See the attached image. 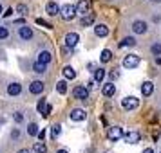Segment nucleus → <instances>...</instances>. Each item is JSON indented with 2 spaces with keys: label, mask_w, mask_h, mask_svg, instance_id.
Masks as SVG:
<instances>
[{
  "label": "nucleus",
  "mask_w": 161,
  "mask_h": 153,
  "mask_svg": "<svg viewBox=\"0 0 161 153\" xmlns=\"http://www.w3.org/2000/svg\"><path fill=\"white\" fill-rule=\"evenodd\" d=\"M130 31H132V34H136V36H143V34L148 33V22L138 18V20H134L130 23Z\"/></svg>",
  "instance_id": "f257e3e1"
},
{
  "label": "nucleus",
  "mask_w": 161,
  "mask_h": 153,
  "mask_svg": "<svg viewBox=\"0 0 161 153\" xmlns=\"http://www.w3.org/2000/svg\"><path fill=\"white\" fill-rule=\"evenodd\" d=\"M60 16H62L65 22H71V20H74V18L78 16V9H76L74 4H64V6H62V13H60Z\"/></svg>",
  "instance_id": "f03ea898"
},
{
  "label": "nucleus",
  "mask_w": 161,
  "mask_h": 153,
  "mask_svg": "<svg viewBox=\"0 0 161 153\" xmlns=\"http://www.w3.org/2000/svg\"><path fill=\"white\" fill-rule=\"evenodd\" d=\"M139 63H141V58H139L138 54H127L121 61V67L123 69H129V70H134V69H138Z\"/></svg>",
  "instance_id": "7ed1b4c3"
},
{
  "label": "nucleus",
  "mask_w": 161,
  "mask_h": 153,
  "mask_svg": "<svg viewBox=\"0 0 161 153\" xmlns=\"http://www.w3.org/2000/svg\"><path fill=\"white\" fill-rule=\"evenodd\" d=\"M16 34H18V38H20L22 42H31V40L35 38V31H33V27H29L27 23H24V25L18 27Z\"/></svg>",
  "instance_id": "20e7f679"
},
{
  "label": "nucleus",
  "mask_w": 161,
  "mask_h": 153,
  "mask_svg": "<svg viewBox=\"0 0 161 153\" xmlns=\"http://www.w3.org/2000/svg\"><path fill=\"white\" fill-rule=\"evenodd\" d=\"M139 106V99L138 97H134V95H127L121 99V108L127 110V112H132V110H136Z\"/></svg>",
  "instance_id": "39448f33"
},
{
  "label": "nucleus",
  "mask_w": 161,
  "mask_h": 153,
  "mask_svg": "<svg viewBox=\"0 0 161 153\" xmlns=\"http://www.w3.org/2000/svg\"><path fill=\"white\" fill-rule=\"evenodd\" d=\"M73 97L74 99H80V101L89 99V87L87 85H76L73 88Z\"/></svg>",
  "instance_id": "423d86ee"
},
{
  "label": "nucleus",
  "mask_w": 161,
  "mask_h": 153,
  "mask_svg": "<svg viewBox=\"0 0 161 153\" xmlns=\"http://www.w3.org/2000/svg\"><path fill=\"white\" fill-rule=\"evenodd\" d=\"M121 137H123V128L121 126H110V128H107V139L109 140L116 142Z\"/></svg>",
  "instance_id": "0eeeda50"
},
{
  "label": "nucleus",
  "mask_w": 161,
  "mask_h": 153,
  "mask_svg": "<svg viewBox=\"0 0 161 153\" xmlns=\"http://www.w3.org/2000/svg\"><path fill=\"white\" fill-rule=\"evenodd\" d=\"M6 94L9 95V97H16V95L22 94V85L18 83V81H11V83H8V87H6Z\"/></svg>",
  "instance_id": "6e6552de"
},
{
  "label": "nucleus",
  "mask_w": 161,
  "mask_h": 153,
  "mask_svg": "<svg viewBox=\"0 0 161 153\" xmlns=\"http://www.w3.org/2000/svg\"><path fill=\"white\" fill-rule=\"evenodd\" d=\"M45 90V83L42 79H35L29 83V94L33 95H40Z\"/></svg>",
  "instance_id": "1a4fd4ad"
},
{
  "label": "nucleus",
  "mask_w": 161,
  "mask_h": 153,
  "mask_svg": "<svg viewBox=\"0 0 161 153\" xmlns=\"http://www.w3.org/2000/svg\"><path fill=\"white\" fill-rule=\"evenodd\" d=\"M69 119H71L73 123H81V121L87 119V114H85V110L83 108H73L71 110V114H69Z\"/></svg>",
  "instance_id": "9d476101"
},
{
  "label": "nucleus",
  "mask_w": 161,
  "mask_h": 153,
  "mask_svg": "<svg viewBox=\"0 0 161 153\" xmlns=\"http://www.w3.org/2000/svg\"><path fill=\"white\" fill-rule=\"evenodd\" d=\"M36 110H38V114H40V115L49 117V115H51V112H53V106L45 101V99H40L38 105H36Z\"/></svg>",
  "instance_id": "9b49d317"
},
{
  "label": "nucleus",
  "mask_w": 161,
  "mask_h": 153,
  "mask_svg": "<svg viewBox=\"0 0 161 153\" xmlns=\"http://www.w3.org/2000/svg\"><path fill=\"white\" fill-rule=\"evenodd\" d=\"M36 61H40V63H45V65H49V63L53 61V52H51V51H47V49H42V51H38Z\"/></svg>",
  "instance_id": "f8f14e48"
},
{
  "label": "nucleus",
  "mask_w": 161,
  "mask_h": 153,
  "mask_svg": "<svg viewBox=\"0 0 161 153\" xmlns=\"http://www.w3.org/2000/svg\"><path fill=\"white\" fill-rule=\"evenodd\" d=\"M102 94L105 95V97H114V94H116V85H114V81L103 83L102 85Z\"/></svg>",
  "instance_id": "ddd939ff"
},
{
  "label": "nucleus",
  "mask_w": 161,
  "mask_h": 153,
  "mask_svg": "<svg viewBox=\"0 0 161 153\" xmlns=\"http://www.w3.org/2000/svg\"><path fill=\"white\" fill-rule=\"evenodd\" d=\"M92 31H94V36H98V38L109 36V27H107V23H94Z\"/></svg>",
  "instance_id": "4468645a"
},
{
  "label": "nucleus",
  "mask_w": 161,
  "mask_h": 153,
  "mask_svg": "<svg viewBox=\"0 0 161 153\" xmlns=\"http://www.w3.org/2000/svg\"><path fill=\"white\" fill-rule=\"evenodd\" d=\"M123 139L127 144H138L139 140H141V133L139 131H127L123 135Z\"/></svg>",
  "instance_id": "2eb2a0df"
},
{
  "label": "nucleus",
  "mask_w": 161,
  "mask_h": 153,
  "mask_svg": "<svg viewBox=\"0 0 161 153\" xmlns=\"http://www.w3.org/2000/svg\"><path fill=\"white\" fill-rule=\"evenodd\" d=\"M45 13L49 16H56L62 13V6H58L56 2H47V6H45Z\"/></svg>",
  "instance_id": "dca6fc26"
},
{
  "label": "nucleus",
  "mask_w": 161,
  "mask_h": 153,
  "mask_svg": "<svg viewBox=\"0 0 161 153\" xmlns=\"http://www.w3.org/2000/svg\"><path fill=\"white\" fill-rule=\"evenodd\" d=\"M78 42H80L78 33H67V34H65V45H67V47L74 49V47L78 45Z\"/></svg>",
  "instance_id": "f3484780"
},
{
  "label": "nucleus",
  "mask_w": 161,
  "mask_h": 153,
  "mask_svg": "<svg viewBox=\"0 0 161 153\" xmlns=\"http://www.w3.org/2000/svg\"><path fill=\"white\" fill-rule=\"evenodd\" d=\"M141 95L143 97H150L152 95V92H154V83L152 81H143V85H141Z\"/></svg>",
  "instance_id": "a211bd4d"
},
{
  "label": "nucleus",
  "mask_w": 161,
  "mask_h": 153,
  "mask_svg": "<svg viewBox=\"0 0 161 153\" xmlns=\"http://www.w3.org/2000/svg\"><path fill=\"white\" fill-rule=\"evenodd\" d=\"M105 76H107V70L102 69V67H98L94 72H92V79L98 83V85H103V79H105Z\"/></svg>",
  "instance_id": "6ab92c4d"
},
{
  "label": "nucleus",
  "mask_w": 161,
  "mask_h": 153,
  "mask_svg": "<svg viewBox=\"0 0 161 153\" xmlns=\"http://www.w3.org/2000/svg\"><path fill=\"white\" fill-rule=\"evenodd\" d=\"M138 45V42H136V36H125L119 43H118V47L119 49H125V47H136Z\"/></svg>",
  "instance_id": "aec40b11"
},
{
  "label": "nucleus",
  "mask_w": 161,
  "mask_h": 153,
  "mask_svg": "<svg viewBox=\"0 0 161 153\" xmlns=\"http://www.w3.org/2000/svg\"><path fill=\"white\" fill-rule=\"evenodd\" d=\"M92 23H94V13H87V15L81 16V20H80L81 27H91Z\"/></svg>",
  "instance_id": "412c9836"
},
{
  "label": "nucleus",
  "mask_w": 161,
  "mask_h": 153,
  "mask_svg": "<svg viewBox=\"0 0 161 153\" xmlns=\"http://www.w3.org/2000/svg\"><path fill=\"white\" fill-rule=\"evenodd\" d=\"M62 74H64V78H65L67 81L71 79H76V70H74L71 65H65L64 67V70H62Z\"/></svg>",
  "instance_id": "4be33fe9"
},
{
  "label": "nucleus",
  "mask_w": 161,
  "mask_h": 153,
  "mask_svg": "<svg viewBox=\"0 0 161 153\" xmlns=\"http://www.w3.org/2000/svg\"><path fill=\"white\" fill-rule=\"evenodd\" d=\"M54 90L58 92L60 95H65L67 94V79L64 78V79H60L56 85H54Z\"/></svg>",
  "instance_id": "5701e85b"
},
{
  "label": "nucleus",
  "mask_w": 161,
  "mask_h": 153,
  "mask_svg": "<svg viewBox=\"0 0 161 153\" xmlns=\"http://www.w3.org/2000/svg\"><path fill=\"white\" fill-rule=\"evenodd\" d=\"M76 9H78V15H87L89 13V2L87 0H80L78 4H76Z\"/></svg>",
  "instance_id": "b1692460"
},
{
  "label": "nucleus",
  "mask_w": 161,
  "mask_h": 153,
  "mask_svg": "<svg viewBox=\"0 0 161 153\" xmlns=\"http://www.w3.org/2000/svg\"><path fill=\"white\" fill-rule=\"evenodd\" d=\"M33 72L35 74H45L47 72V65H45V63H40V61H35V63H33Z\"/></svg>",
  "instance_id": "393cba45"
},
{
  "label": "nucleus",
  "mask_w": 161,
  "mask_h": 153,
  "mask_svg": "<svg viewBox=\"0 0 161 153\" xmlns=\"http://www.w3.org/2000/svg\"><path fill=\"white\" fill-rule=\"evenodd\" d=\"M38 131H40V128H38L36 123H29V124H27V135H31V137H36Z\"/></svg>",
  "instance_id": "a878e982"
},
{
  "label": "nucleus",
  "mask_w": 161,
  "mask_h": 153,
  "mask_svg": "<svg viewBox=\"0 0 161 153\" xmlns=\"http://www.w3.org/2000/svg\"><path fill=\"white\" fill-rule=\"evenodd\" d=\"M110 59H112V52H110L109 49H103L102 54H100V61H102V63H109Z\"/></svg>",
  "instance_id": "bb28decb"
},
{
  "label": "nucleus",
  "mask_w": 161,
  "mask_h": 153,
  "mask_svg": "<svg viewBox=\"0 0 161 153\" xmlns=\"http://www.w3.org/2000/svg\"><path fill=\"white\" fill-rule=\"evenodd\" d=\"M60 133H62V126L60 124H53L51 126V139L53 140H56L60 137Z\"/></svg>",
  "instance_id": "cd10ccee"
},
{
  "label": "nucleus",
  "mask_w": 161,
  "mask_h": 153,
  "mask_svg": "<svg viewBox=\"0 0 161 153\" xmlns=\"http://www.w3.org/2000/svg\"><path fill=\"white\" fill-rule=\"evenodd\" d=\"M150 54L152 56H161V42H154L150 45Z\"/></svg>",
  "instance_id": "c85d7f7f"
},
{
  "label": "nucleus",
  "mask_w": 161,
  "mask_h": 153,
  "mask_svg": "<svg viewBox=\"0 0 161 153\" xmlns=\"http://www.w3.org/2000/svg\"><path fill=\"white\" fill-rule=\"evenodd\" d=\"M33 151H35V153H47V148H45L44 140H40V142H35V146H33Z\"/></svg>",
  "instance_id": "c756f323"
},
{
  "label": "nucleus",
  "mask_w": 161,
  "mask_h": 153,
  "mask_svg": "<svg viewBox=\"0 0 161 153\" xmlns=\"http://www.w3.org/2000/svg\"><path fill=\"white\" fill-rule=\"evenodd\" d=\"M9 38V27L8 25H0V42Z\"/></svg>",
  "instance_id": "7c9ffc66"
},
{
  "label": "nucleus",
  "mask_w": 161,
  "mask_h": 153,
  "mask_svg": "<svg viewBox=\"0 0 161 153\" xmlns=\"http://www.w3.org/2000/svg\"><path fill=\"white\" fill-rule=\"evenodd\" d=\"M15 9H16V13H18L20 16H25V15H27V11H29V8H27L25 4H18Z\"/></svg>",
  "instance_id": "2f4dec72"
},
{
  "label": "nucleus",
  "mask_w": 161,
  "mask_h": 153,
  "mask_svg": "<svg viewBox=\"0 0 161 153\" xmlns=\"http://www.w3.org/2000/svg\"><path fill=\"white\" fill-rule=\"evenodd\" d=\"M36 23H38V25H42V27H47V29H53V23H49L47 20H44V18H36Z\"/></svg>",
  "instance_id": "473e14b6"
},
{
  "label": "nucleus",
  "mask_w": 161,
  "mask_h": 153,
  "mask_svg": "<svg viewBox=\"0 0 161 153\" xmlns=\"http://www.w3.org/2000/svg\"><path fill=\"white\" fill-rule=\"evenodd\" d=\"M13 119H15V123H16V124L24 123V115H22V112H15V115H13Z\"/></svg>",
  "instance_id": "72a5a7b5"
},
{
  "label": "nucleus",
  "mask_w": 161,
  "mask_h": 153,
  "mask_svg": "<svg viewBox=\"0 0 161 153\" xmlns=\"http://www.w3.org/2000/svg\"><path fill=\"white\" fill-rule=\"evenodd\" d=\"M13 13H16V9L9 8V9H6V11L2 13V16H4V18H9V16H13Z\"/></svg>",
  "instance_id": "f704fd0d"
},
{
  "label": "nucleus",
  "mask_w": 161,
  "mask_h": 153,
  "mask_svg": "<svg viewBox=\"0 0 161 153\" xmlns=\"http://www.w3.org/2000/svg\"><path fill=\"white\" fill-rule=\"evenodd\" d=\"M98 67H100V65H98L96 61H91V63L87 65V70H89V72H94V70L98 69Z\"/></svg>",
  "instance_id": "c9c22d12"
},
{
  "label": "nucleus",
  "mask_w": 161,
  "mask_h": 153,
  "mask_svg": "<svg viewBox=\"0 0 161 153\" xmlns=\"http://www.w3.org/2000/svg\"><path fill=\"white\" fill-rule=\"evenodd\" d=\"M62 54H64V56H65V58H67L69 54H73V49H71V47H67V45H65V47L62 49Z\"/></svg>",
  "instance_id": "e433bc0d"
},
{
  "label": "nucleus",
  "mask_w": 161,
  "mask_h": 153,
  "mask_svg": "<svg viewBox=\"0 0 161 153\" xmlns=\"http://www.w3.org/2000/svg\"><path fill=\"white\" fill-rule=\"evenodd\" d=\"M109 78H110V81L118 79V78H119V72H116V70H110V72H109Z\"/></svg>",
  "instance_id": "4c0bfd02"
},
{
  "label": "nucleus",
  "mask_w": 161,
  "mask_h": 153,
  "mask_svg": "<svg viewBox=\"0 0 161 153\" xmlns=\"http://www.w3.org/2000/svg\"><path fill=\"white\" fill-rule=\"evenodd\" d=\"M18 137H20V131H18V130H16V128H15V130L11 131V139H13V140H16V139H18Z\"/></svg>",
  "instance_id": "58836bf2"
},
{
  "label": "nucleus",
  "mask_w": 161,
  "mask_h": 153,
  "mask_svg": "<svg viewBox=\"0 0 161 153\" xmlns=\"http://www.w3.org/2000/svg\"><path fill=\"white\" fill-rule=\"evenodd\" d=\"M36 137H38V140H44V139H45V130H44V128H42V130L38 131V135H36Z\"/></svg>",
  "instance_id": "ea45409f"
},
{
  "label": "nucleus",
  "mask_w": 161,
  "mask_h": 153,
  "mask_svg": "<svg viewBox=\"0 0 161 153\" xmlns=\"http://www.w3.org/2000/svg\"><path fill=\"white\" fill-rule=\"evenodd\" d=\"M152 22L159 23V22H161V15H154V16H152Z\"/></svg>",
  "instance_id": "a19ab883"
},
{
  "label": "nucleus",
  "mask_w": 161,
  "mask_h": 153,
  "mask_svg": "<svg viewBox=\"0 0 161 153\" xmlns=\"http://www.w3.org/2000/svg\"><path fill=\"white\" fill-rule=\"evenodd\" d=\"M15 25H24V23H25V20H24V18H18V20H15Z\"/></svg>",
  "instance_id": "79ce46f5"
},
{
  "label": "nucleus",
  "mask_w": 161,
  "mask_h": 153,
  "mask_svg": "<svg viewBox=\"0 0 161 153\" xmlns=\"http://www.w3.org/2000/svg\"><path fill=\"white\" fill-rule=\"evenodd\" d=\"M154 61H156V65H161V56H154Z\"/></svg>",
  "instance_id": "37998d69"
},
{
  "label": "nucleus",
  "mask_w": 161,
  "mask_h": 153,
  "mask_svg": "<svg viewBox=\"0 0 161 153\" xmlns=\"http://www.w3.org/2000/svg\"><path fill=\"white\" fill-rule=\"evenodd\" d=\"M143 153H156V151H154L152 148H145V150H143Z\"/></svg>",
  "instance_id": "c03bdc74"
},
{
  "label": "nucleus",
  "mask_w": 161,
  "mask_h": 153,
  "mask_svg": "<svg viewBox=\"0 0 161 153\" xmlns=\"http://www.w3.org/2000/svg\"><path fill=\"white\" fill-rule=\"evenodd\" d=\"M16 153H31V151H29V150H27V148H24V150H18V151H16Z\"/></svg>",
  "instance_id": "a18cd8bd"
},
{
  "label": "nucleus",
  "mask_w": 161,
  "mask_h": 153,
  "mask_svg": "<svg viewBox=\"0 0 161 153\" xmlns=\"http://www.w3.org/2000/svg\"><path fill=\"white\" fill-rule=\"evenodd\" d=\"M56 153H69V151H67V150H64V148H62V150H58V151H56Z\"/></svg>",
  "instance_id": "49530a36"
},
{
  "label": "nucleus",
  "mask_w": 161,
  "mask_h": 153,
  "mask_svg": "<svg viewBox=\"0 0 161 153\" xmlns=\"http://www.w3.org/2000/svg\"><path fill=\"white\" fill-rule=\"evenodd\" d=\"M2 13H4V6L0 4V16H2Z\"/></svg>",
  "instance_id": "de8ad7c7"
},
{
  "label": "nucleus",
  "mask_w": 161,
  "mask_h": 153,
  "mask_svg": "<svg viewBox=\"0 0 161 153\" xmlns=\"http://www.w3.org/2000/svg\"><path fill=\"white\" fill-rule=\"evenodd\" d=\"M154 4H161V0H152Z\"/></svg>",
  "instance_id": "09e8293b"
},
{
  "label": "nucleus",
  "mask_w": 161,
  "mask_h": 153,
  "mask_svg": "<svg viewBox=\"0 0 161 153\" xmlns=\"http://www.w3.org/2000/svg\"><path fill=\"white\" fill-rule=\"evenodd\" d=\"M159 153H161V151H159Z\"/></svg>",
  "instance_id": "8fccbe9b"
}]
</instances>
